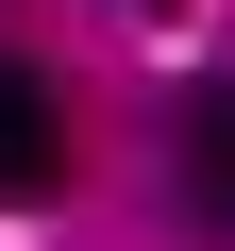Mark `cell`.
<instances>
[{"mask_svg":"<svg viewBox=\"0 0 235 251\" xmlns=\"http://www.w3.org/2000/svg\"><path fill=\"white\" fill-rule=\"evenodd\" d=\"M51 184H67V100L34 50H0V201H51Z\"/></svg>","mask_w":235,"mask_h":251,"instance_id":"cell-1","label":"cell"},{"mask_svg":"<svg viewBox=\"0 0 235 251\" xmlns=\"http://www.w3.org/2000/svg\"><path fill=\"white\" fill-rule=\"evenodd\" d=\"M168 184H185L202 218H235V84H185V100H168Z\"/></svg>","mask_w":235,"mask_h":251,"instance_id":"cell-2","label":"cell"}]
</instances>
